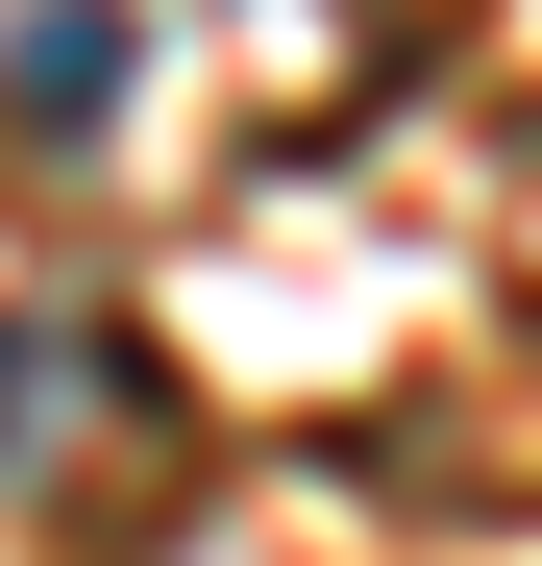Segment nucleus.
Instances as JSON below:
<instances>
[{
    "label": "nucleus",
    "mask_w": 542,
    "mask_h": 566,
    "mask_svg": "<svg viewBox=\"0 0 542 566\" xmlns=\"http://www.w3.org/2000/svg\"><path fill=\"white\" fill-rule=\"evenodd\" d=\"M173 468H198V419H173V369H148L124 321H74V296H25V321H0V493H25V517L173 493Z\"/></svg>",
    "instance_id": "1"
},
{
    "label": "nucleus",
    "mask_w": 542,
    "mask_h": 566,
    "mask_svg": "<svg viewBox=\"0 0 542 566\" xmlns=\"http://www.w3.org/2000/svg\"><path fill=\"white\" fill-rule=\"evenodd\" d=\"M444 25H469V0H222V50H247L271 124H345V99H371V74H419Z\"/></svg>",
    "instance_id": "2"
},
{
    "label": "nucleus",
    "mask_w": 542,
    "mask_h": 566,
    "mask_svg": "<svg viewBox=\"0 0 542 566\" xmlns=\"http://www.w3.org/2000/svg\"><path fill=\"white\" fill-rule=\"evenodd\" d=\"M124 50H148L124 0H50V25H25V148H100L124 124Z\"/></svg>",
    "instance_id": "3"
}]
</instances>
